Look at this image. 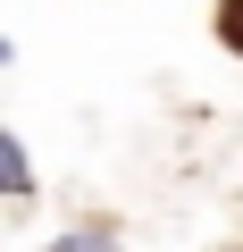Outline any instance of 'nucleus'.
I'll return each mask as SVG.
<instances>
[{"instance_id": "f257e3e1", "label": "nucleus", "mask_w": 243, "mask_h": 252, "mask_svg": "<svg viewBox=\"0 0 243 252\" xmlns=\"http://www.w3.org/2000/svg\"><path fill=\"white\" fill-rule=\"evenodd\" d=\"M0 202H34V160L9 126H0Z\"/></svg>"}, {"instance_id": "f03ea898", "label": "nucleus", "mask_w": 243, "mask_h": 252, "mask_svg": "<svg viewBox=\"0 0 243 252\" xmlns=\"http://www.w3.org/2000/svg\"><path fill=\"white\" fill-rule=\"evenodd\" d=\"M42 252H117V227H109V219H84V227H67L59 244H42Z\"/></svg>"}, {"instance_id": "7ed1b4c3", "label": "nucleus", "mask_w": 243, "mask_h": 252, "mask_svg": "<svg viewBox=\"0 0 243 252\" xmlns=\"http://www.w3.org/2000/svg\"><path fill=\"white\" fill-rule=\"evenodd\" d=\"M218 42L243 59V0H218Z\"/></svg>"}]
</instances>
